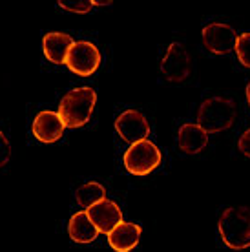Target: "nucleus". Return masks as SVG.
<instances>
[{
	"instance_id": "6ab92c4d",
	"label": "nucleus",
	"mask_w": 250,
	"mask_h": 252,
	"mask_svg": "<svg viewBox=\"0 0 250 252\" xmlns=\"http://www.w3.org/2000/svg\"><path fill=\"white\" fill-rule=\"evenodd\" d=\"M238 146H239V150H241V154H243V156L250 158V128L243 133V135H241V137H239Z\"/></svg>"
},
{
	"instance_id": "9d476101",
	"label": "nucleus",
	"mask_w": 250,
	"mask_h": 252,
	"mask_svg": "<svg viewBox=\"0 0 250 252\" xmlns=\"http://www.w3.org/2000/svg\"><path fill=\"white\" fill-rule=\"evenodd\" d=\"M64 123L59 112H40L33 121V135L40 143H55L62 137Z\"/></svg>"
},
{
	"instance_id": "2eb2a0df",
	"label": "nucleus",
	"mask_w": 250,
	"mask_h": 252,
	"mask_svg": "<svg viewBox=\"0 0 250 252\" xmlns=\"http://www.w3.org/2000/svg\"><path fill=\"white\" fill-rule=\"evenodd\" d=\"M75 199L77 203L84 208H92L94 205L100 203L102 199H106V190L100 183H95V181H90V183L79 187L75 192Z\"/></svg>"
},
{
	"instance_id": "1a4fd4ad",
	"label": "nucleus",
	"mask_w": 250,
	"mask_h": 252,
	"mask_svg": "<svg viewBox=\"0 0 250 252\" xmlns=\"http://www.w3.org/2000/svg\"><path fill=\"white\" fill-rule=\"evenodd\" d=\"M86 214L90 216L95 228L102 234H110L117 225L123 223V212H121L119 205H115L110 199H102L92 208H88Z\"/></svg>"
},
{
	"instance_id": "f257e3e1",
	"label": "nucleus",
	"mask_w": 250,
	"mask_h": 252,
	"mask_svg": "<svg viewBox=\"0 0 250 252\" xmlns=\"http://www.w3.org/2000/svg\"><path fill=\"white\" fill-rule=\"evenodd\" d=\"M97 102V94L90 86L68 92L59 102V115L66 128H81L90 121Z\"/></svg>"
},
{
	"instance_id": "0eeeda50",
	"label": "nucleus",
	"mask_w": 250,
	"mask_h": 252,
	"mask_svg": "<svg viewBox=\"0 0 250 252\" xmlns=\"http://www.w3.org/2000/svg\"><path fill=\"white\" fill-rule=\"evenodd\" d=\"M190 69H192V59L188 55L187 48L179 42H172L161 63L163 75L170 82H183L190 75Z\"/></svg>"
},
{
	"instance_id": "39448f33",
	"label": "nucleus",
	"mask_w": 250,
	"mask_h": 252,
	"mask_svg": "<svg viewBox=\"0 0 250 252\" xmlns=\"http://www.w3.org/2000/svg\"><path fill=\"white\" fill-rule=\"evenodd\" d=\"M64 64L77 75L90 77L99 68L100 53L95 48V44L88 42V40H79V42H73Z\"/></svg>"
},
{
	"instance_id": "6e6552de",
	"label": "nucleus",
	"mask_w": 250,
	"mask_h": 252,
	"mask_svg": "<svg viewBox=\"0 0 250 252\" xmlns=\"http://www.w3.org/2000/svg\"><path fill=\"white\" fill-rule=\"evenodd\" d=\"M115 130L121 135V139H125L126 143L135 145L141 141H146L150 135V125L148 119L144 117L137 110H126L117 117L115 121Z\"/></svg>"
},
{
	"instance_id": "20e7f679",
	"label": "nucleus",
	"mask_w": 250,
	"mask_h": 252,
	"mask_svg": "<svg viewBox=\"0 0 250 252\" xmlns=\"http://www.w3.org/2000/svg\"><path fill=\"white\" fill-rule=\"evenodd\" d=\"M161 163V152L152 141H141L131 145L125 154L126 170L133 176H148Z\"/></svg>"
},
{
	"instance_id": "9b49d317",
	"label": "nucleus",
	"mask_w": 250,
	"mask_h": 252,
	"mask_svg": "<svg viewBox=\"0 0 250 252\" xmlns=\"http://www.w3.org/2000/svg\"><path fill=\"white\" fill-rule=\"evenodd\" d=\"M139 240H141V227L128 221H123L108 234V243L117 252H130L133 247H137Z\"/></svg>"
},
{
	"instance_id": "423d86ee",
	"label": "nucleus",
	"mask_w": 250,
	"mask_h": 252,
	"mask_svg": "<svg viewBox=\"0 0 250 252\" xmlns=\"http://www.w3.org/2000/svg\"><path fill=\"white\" fill-rule=\"evenodd\" d=\"M203 44L208 51H212L216 55H226L236 50L238 35L232 26L214 22V24L203 28Z\"/></svg>"
},
{
	"instance_id": "f8f14e48",
	"label": "nucleus",
	"mask_w": 250,
	"mask_h": 252,
	"mask_svg": "<svg viewBox=\"0 0 250 252\" xmlns=\"http://www.w3.org/2000/svg\"><path fill=\"white\" fill-rule=\"evenodd\" d=\"M73 46V38L68 33H48L42 38V48L46 59L53 64H64L69 50Z\"/></svg>"
},
{
	"instance_id": "a211bd4d",
	"label": "nucleus",
	"mask_w": 250,
	"mask_h": 252,
	"mask_svg": "<svg viewBox=\"0 0 250 252\" xmlns=\"http://www.w3.org/2000/svg\"><path fill=\"white\" fill-rule=\"evenodd\" d=\"M9 158H11V145H9L6 135L0 132V168L6 166Z\"/></svg>"
},
{
	"instance_id": "7ed1b4c3",
	"label": "nucleus",
	"mask_w": 250,
	"mask_h": 252,
	"mask_svg": "<svg viewBox=\"0 0 250 252\" xmlns=\"http://www.w3.org/2000/svg\"><path fill=\"white\" fill-rule=\"evenodd\" d=\"M236 119V102L228 97H210L201 102L197 112V126L207 133L228 130Z\"/></svg>"
},
{
	"instance_id": "dca6fc26",
	"label": "nucleus",
	"mask_w": 250,
	"mask_h": 252,
	"mask_svg": "<svg viewBox=\"0 0 250 252\" xmlns=\"http://www.w3.org/2000/svg\"><path fill=\"white\" fill-rule=\"evenodd\" d=\"M236 53H238L239 63L250 68V33H243L238 37V44H236Z\"/></svg>"
},
{
	"instance_id": "aec40b11",
	"label": "nucleus",
	"mask_w": 250,
	"mask_h": 252,
	"mask_svg": "<svg viewBox=\"0 0 250 252\" xmlns=\"http://www.w3.org/2000/svg\"><path fill=\"white\" fill-rule=\"evenodd\" d=\"M247 101H249V106H250V82L249 86H247Z\"/></svg>"
},
{
	"instance_id": "f3484780",
	"label": "nucleus",
	"mask_w": 250,
	"mask_h": 252,
	"mask_svg": "<svg viewBox=\"0 0 250 252\" xmlns=\"http://www.w3.org/2000/svg\"><path fill=\"white\" fill-rule=\"evenodd\" d=\"M59 7L71 13H88L94 7V2L92 0H81V2H64V0H59Z\"/></svg>"
},
{
	"instance_id": "4468645a",
	"label": "nucleus",
	"mask_w": 250,
	"mask_h": 252,
	"mask_svg": "<svg viewBox=\"0 0 250 252\" xmlns=\"http://www.w3.org/2000/svg\"><path fill=\"white\" fill-rule=\"evenodd\" d=\"M68 234L69 238L77 243H92L99 236V230L95 228V225L92 223L86 212H77L69 220Z\"/></svg>"
},
{
	"instance_id": "ddd939ff",
	"label": "nucleus",
	"mask_w": 250,
	"mask_h": 252,
	"mask_svg": "<svg viewBox=\"0 0 250 252\" xmlns=\"http://www.w3.org/2000/svg\"><path fill=\"white\" fill-rule=\"evenodd\" d=\"M177 143L185 154H199L208 145V133L197 125H183L177 132Z\"/></svg>"
},
{
	"instance_id": "f03ea898",
	"label": "nucleus",
	"mask_w": 250,
	"mask_h": 252,
	"mask_svg": "<svg viewBox=\"0 0 250 252\" xmlns=\"http://www.w3.org/2000/svg\"><path fill=\"white\" fill-rule=\"evenodd\" d=\"M219 234L228 249L243 251L250 247V208L230 207L219 218Z\"/></svg>"
}]
</instances>
